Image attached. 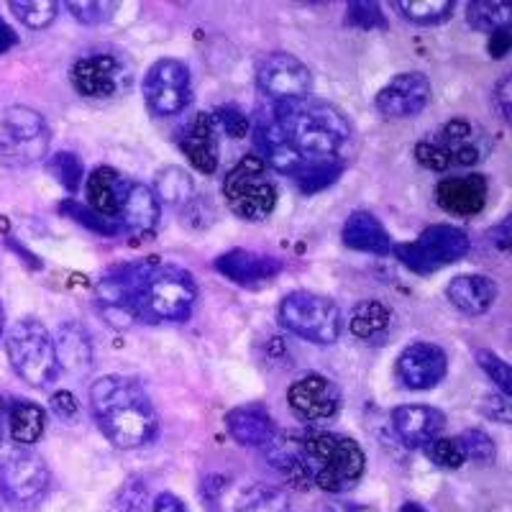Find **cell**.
Instances as JSON below:
<instances>
[{
    "instance_id": "1",
    "label": "cell",
    "mask_w": 512,
    "mask_h": 512,
    "mask_svg": "<svg viewBox=\"0 0 512 512\" xmlns=\"http://www.w3.org/2000/svg\"><path fill=\"white\" fill-rule=\"evenodd\" d=\"M90 410L103 436L118 448H141L157 436V410L136 379L121 374L95 379L90 384Z\"/></svg>"
},
{
    "instance_id": "2",
    "label": "cell",
    "mask_w": 512,
    "mask_h": 512,
    "mask_svg": "<svg viewBox=\"0 0 512 512\" xmlns=\"http://www.w3.org/2000/svg\"><path fill=\"white\" fill-rule=\"evenodd\" d=\"M274 121L305 164L341 159V149L351 139V123L338 105L320 98H300L274 103Z\"/></svg>"
},
{
    "instance_id": "3",
    "label": "cell",
    "mask_w": 512,
    "mask_h": 512,
    "mask_svg": "<svg viewBox=\"0 0 512 512\" xmlns=\"http://www.w3.org/2000/svg\"><path fill=\"white\" fill-rule=\"evenodd\" d=\"M198 285L190 269L159 259L141 262L136 285V320L139 323H180L192 313Z\"/></svg>"
},
{
    "instance_id": "4",
    "label": "cell",
    "mask_w": 512,
    "mask_h": 512,
    "mask_svg": "<svg viewBox=\"0 0 512 512\" xmlns=\"http://www.w3.org/2000/svg\"><path fill=\"white\" fill-rule=\"evenodd\" d=\"M300 446L315 487L341 495L364 477L367 456L354 438L341 433H310L300 438Z\"/></svg>"
},
{
    "instance_id": "5",
    "label": "cell",
    "mask_w": 512,
    "mask_h": 512,
    "mask_svg": "<svg viewBox=\"0 0 512 512\" xmlns=\"http://www.w3.org/2000/svg\"><path fill=\"white\" fill-rule=\"evenodd\" d=\"M6 354L13 372L31 387H47L57 379V349H54L52 333L41 320H16L6 333Z\"/></svg>"
},
{
    "instance_id": "6",
    "label": "cell",
    "mask_w": 512,
    "mask_h": 512,
    "mask_svg": "<svg viewBox=\"0 0 512 512\" xmlns=\"http://www.w3.org/2000/svg\"><path fill=\"white\" fill-rule=\"evenodd\" d=\"M277 315L287 331L320 346L336 344L344 328V315L336 300L308 290H297L282 297Z\"/></svg>"
},
{
    "instance_id": "7",
    "label": "cell",
    "mask_w": 512,
    "mask_h": 512,
    "mask_svg": "<svg viewBox=\"0 0 512 512\" xmlns=\"http://www.w3.org/2000/svg\"><path fill=\"white\" fill-rule=\"evenodd\" d=\"M228 210L241 221H264L277 208V187L269 180L267 164L256 154H246L223 180Z\"/></svg>"
},
{
    "instance_id": "8",
    "label": "cell",
    "mask_w": 512,
    "mask_h": 512,
    "mask_svg": "<svg viewBox=\"0 0 512 512\" xmlns=\"http://www.w3.org/2000/svg\"><path fill=\"white\" fill-rule=\"evenodd\" d=\"M52 131L39 111L29 105H11L0 118V162L26 167L47 157Z\"/></svg>"
},
{
    "instance_id": "9",
    "label": "cell",
    "mask_w": 512,
    "mask_h": 512,
    "mask_svg": "<svg viewBox=\"0 0 512 512\" xmlns=\"http://www.w3.org/2000/svg\"><path fill=\"white\" fill-rule=\"evenodd\" d=\"M469 236L461 228L436 223L425 228L415 241L408 244H395L392 254L400 259L402 267H408L415 274H433L443 267L461 262L469 254Z\"/></svg>"
},
{
    "instance_id": "10",
    "label": "cell",
    "mask_w": 512,
    "mask_h": 512,
    "mask_svg": "<svg viewBox=\"0 0 512 512\" xmlns=\"http://www.w3.org/2000/svg\"><path fill=\"white\" fill-rule=\"evenodd\" d=\"M52 474L47 461L29 448H18L0 461V497L13 507H31L47 495Z\"/></svg>"
},
{
    "instance_id": "11",
    "label": "cell",
    "mask_w": 512,
    "mask_h": 512,
    "mask_svg": "<svg viewBox=\"0 0 512 512\" xmlns=\"http://www.w3.org/2000/svg\"><path fill=\"white\" fill-rule=\"evenodd\" d=\"M141 90H144V100L154 116H177V113L185 111L192 98L190 70L180 59H157L146 70Z\"/></svg>"
},
{
    "instance_id": "12",
    "label": "cell",
    "mask_w": 512,
    "mask_h": 512,
    "mask_svg": "<svg viewBox=\"0 0 512 512\" xmlns=\"http://www.w3.org/2000/svg\"><path fill=\"white\" fill-rule=\"evenodd\" d=\"M75 90L85 98L108 100L121 95L131 85V67L113 52H93L77 59L70 70Z\"/></svg>"
},
{
    "instance_id": "13",
    "label": "cell",
    "mask_w": 512,
    "mask_h": 512,
    "mask_svg": "<svg viewBox=\"0 0 512 512\" xmlns=\"http://www.w3.org/2000/svg\"><path fill=\"white\" fill-rule=\"evenodd\" d=\"M141 262L123 264L100 277L95 285V308L103 320L116 331L131 328L136 320V285H139Z\"/></svg>"
},
{
    "instance_id": "14",
    "label": "cell",
    "mask_w": 512,
    "mask_h": 512,
    "mask_svg": "<svg viewBox=\"0 0 512 512\" xmlns=\"http://www.w3.org/2000/svg\"><path fill=\"white\" fill-rule=\"evenodd\" d=\"M256 85L274 103L310 98L313 72L290 52H269L256 64Z\"/></svg>"
},
{
    "instance_id": "15",
    "label": "cell",
    "mask_w": 512,
    "mask_h": 512,
    "mask_svg": "<svg viewBox=\"0 0 512 512\" xmlns=\"http://www.w3.org/2000/svg\"><path fill=\"white\" fill-rule=\"evenodd\" d=\"M433 85L423 72H400L377 93V111L387 118H415L431 105Z\"/></svg>"
},
{
    "instance_id": "16",
    "label": "cell",
    "mask_w": 512,
    "mask_h": 512,
    "mask_svg": "<svg viewBox=\"0 0 512 512\" xmlns=\"http://www.w3.org/2000/svg\"><path fill=\"white\" fill-rule=\"evenodd\" d=\"M287 402L300 418L323 423L336 418L341 410V390L323 374H305L290 384Z\"/></svg>"
},
{
    "instance_id": "17",
    "label": "cell",
    "mask_w": 512,
    "mask_h": 512,
    "mask_svg": "<svg viewBox=\"0 0 512 512\" xmlns=\"http://www.w3.org/2000/svg\"><path fill=\"white\" fill-rule=\"evenodd\" d=\"M448 372V356L441 346L415 341L397 356V377L408 390H433Z\"/></svg>"
},
{
    "instance_id": "18",
    "label": "cell",
    "mask_w": 512,
    "mask_h": 512,
    "mask_svg": "<svg viewBox=\"0 0 512 512\" xmlns=\"http://www.w3.org/2000/svg\"><path fill=\"white\" fill-rule=\"evenodd\" d=\"M213 267L226 280H231L233 285L259 287L272 282L274 277H280V272L285 269V262L277 259V256L259 254V251L251 249H231L218 256Z\"/></svg>"
},
{
    "instance_id": "19",
    "label": "cell",
    "mask_w": 512,
    "mask_h": 512,
    "mask_svg": "<svg viewBox=\"0 0 512 512\" xmlns=\"http://www.w3.org/2000/svg\"><path fill=\"white\" fill-rule=\"evenodd\" d=\"M433 144L441 149L446 157L448 169L451 167H474L479 159H484L487 152V141H484L482 131L474 123L464 121V118H454L438 131Z\"/></svg>"
},
{
    "instance_id": "20",
    "label": "cell",
    "mask_w": 512,
    "mask_h": 512,
    "mask_svg": "<svg viewBox=\"0 0 512 512\" xmlns=\"http://www.w3.org/2000/svg\"><path fill=\"white\" fill-rule=\"evenodd\" d=\"M254 144L256 149H259L256 157L267 164V169L272 167L274 172H280V175L295 177L297 172L305 167V162L297 157V152L290 146V141L285 139V134H282V128L277 126L272 113L256 118Z\"/></svg>"
},
{
    "instance_id": "21",
    "label": "cell",
    "mask_w": 512,
    "mask_h": 512,
    "mask_svg": "<svg viewBox=\"0 0 512 512\" xmlns=\"http://www.w3.org/2000/svg\"><path fill=\"white\" fill-rule=\"evenodd\" d=\"M487 192L489 182L484 175L446 177V180L438 182L436 200L451 216L472 218L487 205Z\"/></svg>"
},
{
    "instance_id": "22",
    "label": "cell",
    "mask_w": 512,
    "mask_h": 512,
    "mask_svg": "<svg viewBox=\"0 0 512 512\" xmlns=\"http://www.w3.org/2000/svg\"><path fill=\"white\" fill-rule=\"evenodd\" d=\"M392 428L405 446L423 448L441 436L446 415L431 405H400L392 410Z\"/></svg>"
},
{
    "instance_id": "23",
    "label": "cell",
    "mask_w": 512,
    "mask_h": 512,
    "mask_svg": "<svg viewBox=\"0 0 512 512\" xmlns=\"http://www.w3.org/2000/svg\"><path fill=\"white\" fill-rule=\"evenodd\" d=\"M226 428L233 441L249 448H267L280 433L272 413L259 402H249V405L228 410Z\"/></svg>"
},
{
    "instance_id": "24",
    "label": "cell",
    "mask_w": 512,
    "mask_h": 512,
    "mask_svg": "<svg viewBox=\"0 0 512 512\" xmlns=\"http://www.w3.org/2000/svg\"><path fill=\"white\" fill-rule=\"evenodd\" d=\"M159 218H162V205H159L152 187L131 180L126 198H123L121 203V210H118L116 226L128 233L152 236L159 226Z\"/></svg>"
},
{
    "instance_id": "25",
    "label": "cell",
    "mask_w": 512,
    "mask_h": 512,
    "mask_svg": "<svg viewBox=\"0 0 512 512\" xmlns=\"http://www.w3.org/2000/svg\"><path fill=\"white\" fill-rule=\"evenodd\" d=\"M341 239L349 249L361 251V254L387 256L395 249L390 231L382 226L372 210H354L341 228Z\"/></svg>"
},
{
    "instance_id": "26",
    "label": "cell",
    "mask_w": 512,
    "mask_h": 512,
    "mask_svg": "<svg viewBox=\"0 0 512 512\" xmlns=\"http://www.w3.org/2000/svg\"><path fill=\"white\" fill-rule=\"evenodd\" d=\"M128 185H131V180L121 175L118 169L95 167L88 175V185H85V190H88V208L95 210L105 221L116 223Z\"/></svg>"
},
{
    "instance_id": "27",
    "label": "cell",
    "mask_w": 512,
    "mask_h": 512,
    "mask_svg": "<svg viewBox=\"0 0 512 512\" xmlns=\"http://www.w3.org/2000/svg\"><path fill=\"white\" fill-rule=\"evenodd\" d=\"M180 149L190 164L203 175H213L218 169V126L210 113H198L185 136L180 139Z\"/></svg>"
},
{
    "instance_id": "28",
    "label": "cell",
    "mask_w": 512,
    "mask_h": 512,
    "mask_svg": "<svg viewBox=\"0 0 512 512\" xmlns=\"http://www.w3.org/2000/svg\"><path fill=\"white\" fill-rule=\"evenodd\" d=\"M446 295L456 310L466 315H484L497 303L500 287L487 274H459L448 282Z\"/></svg>"
},
{
    "instance_id": "29",
    "label": "cell",
    "mask_w": 512,
    "mask_h": 512,
    "mask_svg": "<svg viewBox=\"0 0 512 512\" xmlns=\"http://www.w3.org/2000/svg\"><path fill=\"white\" fill-rule=\"evenodd\" d=\"M54 349H57L59 367L67 372L82 374L93 367V341H90L88 331L75 320H67L59 326Z\"/></svg>"
},
{
    "instance_id": "30",
    "label": "cell",
    "mask_w": 512,
    "mask_h": 512,
    "mask_svg": "<svg viewBox=\"0 0 512 512\" xmlns=\"http://www.w3.org/2000/svg\"><path fill=\"white\" fill-rule=\"evenodd\" d=\"M6 423L8 433H11L18 446H34L47 431V410L41 408L39 402L21 397V400H13L6 408Z\"/></svg>"
},
{
    "instance_id": "31",
    "label": "cell",
    "mask_w": 512,
    "mask_h": 512,
    "mask_svg": "<svg viewBox=\"0 0 512 512\" xmlns=\"http://www.w3.org/2000/svg\"><path fill=\"white\" fill-rule=\"evenodd\" d=\"M392 328V310L379 300L354 305L349 315V331L361 341H382Z\"/></svg>"
},
{
    "instance_id": "32",
    "label": "cell",
    "mask_w": 512,
    "mask_h": 512,
    "mask_svg": "<svg viewBox=\"0 0 512 512\" xmlns=\"http://www.w3.org/2000/svg\"><path fill=\"white\" fill-rule=\"evenodd\" d=\"M154 195L159 205H172V208H185L195 198V182L182 167H164L159 169L157 180H154Z\"/></svg>"
},
{
    "instance_id": "33",
    "label": "cell",
    "mask_w": 512,
    "mask_h": 512,
    "mask_svg": "<svg viewBox=\"0 0 512 512\" xmlns=\"http://www.w3.org/2000/svg\"><path fill=\"white\" fill-rule=\"evenodd\" d=\"M236 512H290V500L280 487L256 482L244 489L236 502Z\"/></svg>"
},
{
    "instance_id": "34",
    "label": "cell",
    "mask_w": 512,
    "mask_h": 512,
    "mask_svg": "<svg viewBox=\"0 0 512 512\" xmlns=\"http://www.w3.org/2000/svg\"><path fill=\"white\" fill-rule=\"evenodd\" d=\"M466 24L474 31H484V34H495L510 26V8L497 0H477L466 6Z\"/></svg>"
},
{
    "instance_id": "35",
    "label": "cell",
    "mask_w": 512,
    "mask_h": 512,
    "mask_svg": "<svg viewBox=\"0 0 512 512\" xmlns=\"http://www.w3.org/2000/svg\"><path fill=\"white\" fill-rule=\"evenodd\" d=\"M341 172H344V159H328V162L305 164L292 180L300 187V192L313 195V192L326 190L328 185H333L341 177Z\"/></svg>"
},
{
    "instance_id": "36",
    "label": "cell",
    "mask_w": 512,
    "mask_h": 512,
    "mask_svg": "<svg viewBox=\"0 0 512 512\" xmlns=\"http://www.w3.org/2000/svg\"><path fill=\"white\" fill-rule=\"evenodd\" d=\"M397 11L413 24H441L454 13V0H397Z\"/></svg>"
},
{
    "instance_id": "37",
    "label": "cell",
    "mask_w": 512,
    "mask_h": 512,
    "mask_svg": "<svg viewBox=\"0 0 512 512\" xmlns=\"http://www.w3.org/2000/svg\"><path fill=\"white\" fill-rule=\"evenodd\" d=\"M8 8L31 31L47 29L59 16V3H54V0H11Z\"/></svg>"
},
{
    "instance_id": "38",
    "label": "cell",
    "mask_w": 512,
    "mask_h": 512,
    "mask_svg": "<svg viewBox=\"0 0 512 512\" xmlns=\"http://www.w3.org/2000/svg\"><path fill=\"white\" fill-rule=\"evenodd\" d=\"M47 167L64 190L70 192V195H77V190L82 185V177H85V167H82L80 157L75 152H57L49 159Z\"/></svg>"
},
{
    "instance_id": "39",
    "label": "cell",
    "mask_w": 512,
    "mask_h": 512,
    "mask_svg": "<svg viewBox=\"0 0 512 512\" xmlns=\"http://www.w3.org/2000/svg\"><path fill=\"white\" fill-rule=\"evenodd\" d=\"M59 210H62L64 216H70L75 223L88 228V231L100 233V236H108V239L121 233V228H118L116 223L105 221V218H100L95 210H90L88 205L77 203V200H64V203L59 205Z\"/></svg>"
},
{
    "instance_id": "40",
    "label": "cell",
    "mask_w": 512,
    "mask_h": 512,
    "mask_svg": "<svg viewBox=\"0 0 512 512\" xmlns=\"http://www.w3.org/2000/svg\"><path fill=\"white\" fill-rule=\"evenodd\" d=\"M459 443H461V448H464L466 461H474V464H479V466L495 464V459H497L495 441H492V438H489L484 431H479V428H469V431L461 433Z\"/></svg>"
},
{
    "instance_id": "41",
    "label": "cell",
    "mask_w": 512,
    "mask_h": 512,
    "mask_svg": "<svg viewBox=\"0 0 512 512\" xmlns=\"http://www.w3.org/2000/svg\"><path fill=\"white\" fill-rule=\"evenodd\" d=\"M425 448V456L433 461L436 466L441 469H459V466L466 464V456H464V448H461L459 436L454 438H433Z\"/></svg>"
},
{
    "instance_id": "42",
    "label": "cell",
    "mask_w": 512,
    "mask_h": 512,
    "mask_svg": "<svg viewBox=\"0 0 512 512\" xmlns=\"http://www.w3.org/2000/svg\"><path fill=\"white\" fill-rule=\"evenodd\" d=\"M149 489L141 479H128L111 502V512H149Z\"/></svg>"
},
{
    "instance_id": "43",
    "label": "cell",
    "mask_w": 512,
    "mask_h": 512,
    "mask_svg": "<svg viewBox=\"0 0 512 512\" xmlns=\"http://www.w3.org/2000/svg\"><path fill=\"white\" fill-rule=\"evenodd\" d=\"M346 24L351 29L359 31H374L387 29V18H384L382 8L377 3H367V0H354L346 6Z\"/></svg>"
},
{
    "instance_id": "44",
    "label": "cell",
    "mask_w": 512,
    "mask_h": 512,
    "mask_svg": "<svg viewBox=\"0 0 512 512\" xmlns=\"http://www.w3.org/2000/svg\"><path fill=\"white\" fill-rule=\"evenodd\" d=\"M477 364L482 367V372L497 384L500 395H505V397L512 395V372H510V367H507L505 359H500L495 351L479 349L477 351Z\"/></svg>"
},
{
    "instance_id": "45",
    "label": "cell",
    "mask_w": 512,
    "mask_h": 512,
    "mask_svg": "<svg viewBox=\"0 0 512 512\" xmlns=\"http://www.w3.org/2000/svg\"><path fill=\"white\" fill-rule=\"evenodd\" d=\"M64 8L72 13V16L85 26H98L103 24L105 18H111V8H116V3H98V0H67Z\"/></svg>"
},
{
    "instance_id": "46",
    "label": "cell",
    "mask_w": 512,
    "mask_h": 512,
    "mask_svg": "<svg viewBox=\"0 0 512 512\" xmlns=\"http://www.w3.org/2000/svg\"><path fill=\"white\" fill-rule=\"evenodd\" d=\"M213 121H216V126L221 123L223 128H226L228 134L233 136V139H241V136L249 131V121H246L244 113L239 111V108H233V105H226V108H218L216 116H213Z\"/></svg>"
},
{
    "instance_id": "47",
    "label": "cell",
    "mask_w": 512,
    "mask_h": 512,
    "mask_svg": "<svg viewBox=\"0 0 512 512\" xmlns=\"http://www.w3.org/2000/svg\"><path fill=\"white\" fill-rule=\"evenodd\" d=\"M415 159H418L425 169H433V172H446L448 169L446 157H443L441 149H438L431 139L418 141V146H415Z\"/></svg>"
},
{
    "instance_id": "48",
    "label": "cell",
    "mask_w": 512,
    "mask_h": 512,
    "mask_svg": "<svg viewBox=\"0 0 512 512\" xmlns=\"http://www.w3.org/2000/svg\"><path fill=\"white\" fill-rule=\"evenodd\" d=\"M52 410L62 420H75L80 413V402L75 400V395L67 390H59L52 395Z\"/></svg>"
},
{
    "instance_id": "49",
    "label": "cell",
    "mask_w": 512,
    "mask_h": 512,
    "mask_svg": "<svg viewBox=\"0 0 512 512\" xmlns=\"http://www.w3.org/2000/svg\"><path fill=\"white\" fill-rule=\"evenodd\" d=\"M484 413L492 420H500V423H510V402H507L505 395L487 397V408Z\"/></svg>"
},
{
    "instance_id": "50",
    "label": "cell",
    "mask_w": 512,
    "mask_h": 512,
    "mask_svg": "<svg viewBox=\"0 0 512 512\" xmlns=\"http://www.w3.org/2000/svg\"><path fill=\"white\" fill-rule=\"evenodd\" d=\"M510 95H512V80L510 75H505L500 82H497V88H495V103L497 108H500L505 121L510 118Z\"/></svg>"
},
{
    "instance_id": "51",
    "label": "cell",
    "mask_w": 512,
    "mask_h": 512,
    "mask_svg": "<svg viewBox=\"0 0 512 512\" xmlns=\"http://www.w3.org/2000/svg\"><path fill=\"white\" fill-rule=\"evenodd\" d=\"M152 512H187V507L177 495H172V492H162V495L154 497Z\"/></svg>"
},
{
    "instance_id": "52",
    "label": "cell",
    "mask_w": 512,
    "mask_h": 512,
    "mask_svg": "<svg viewBox=\"0 0 512 512\" xmlns=\"http://www.w3.org/2000/svg\"><path fill=\"white\" fill-rule=\"evenodd\" d=\"M507 52H510V29L495 31L489 36V54L492 57H505Z\"/></svg>"
},
{
    "instance_id": "53",
    "label": "cell",
    "mask_w": 512,
    "mask_h": 512,
    "mask_svg": "<svg viewBox=\"0 0 512 512\" xmlns=\"http://www.w3.org/2000/svg\"><path fill=\"white\" fill-rule=\"evenodd\" d=\"M489 241H492L500 251L510 249V216H507L500 226H495L489 231Z\"/></svg>"
},
{
    "instance_id": "54",
    "label": "cell",
    "mask_w": 512,
    "mask_h": 512,
    "mask_svg": "<svg viewBox=\"0 0 512 512\" xmlns=\"http://www.w3.org/2000/svg\"><path fill=\"white\" fill-rule=\"evenodd\" d=\"M18 44V36H16V31L11 29V26L6 24V21H3V18H0V54H6L8 49H13Z\"/></svg>"
},
{
    "instance_id": "55",
    "label": "cell",
    "mask_w": 512,
    "mask_h": 512,
    "mask_svg": "<svg viewBox=\"0 0 512 512\" xmlns=\"http://www.w3.org/2000/svg\"><path fill=\"white\" fill-rule=\"evenodd\" d=\"M323 512H359V507H354V505H338V502H331V505L323 507Z\"/></svg>"
},
{
    "instance_id": "56",
    "label": "cell",
    "mask_w": 512,
    "mask_h": 512,
    "mask_svg": "<svg viewBox=\"0 0 512 512\" xmlns=\"http://www.w3.org/2000/svg\"><path fill=\"white\" fill-rule=\"evenodd\" d=\"M400 512H428L425 507H420L418 502H405V505L400 507Z\"/></svg>"
},
{
    "instance_id": "57",
    "label": "cell",
    "mask_w": 512,
    "mask_h": 512,
    "mask_svg": "<svg viewBox=\"0 0 512 512\" xmlns=\"http://www.w3.org/2000/svg\"><path fill=\"white\" fill-rule=\"evenodd\" d=\"M3 423H6V402L0 400V443H3Z\"/></svg>"
},
{
    "instance_id": "58",
    "label": "cell",
    "mask_w": 512,
    "mask_h": 512,
    "mask_svg": "<svg viewBox=\"0 0 512 512\" xmlns=\"http://www.w3.org/2000/svg\"><path fill=\"white\" fill-rule=\"evenodd\" d=\"M3 326H6V315H3V308H0V336H3Z\"/></svg>"
}]
</instances>
